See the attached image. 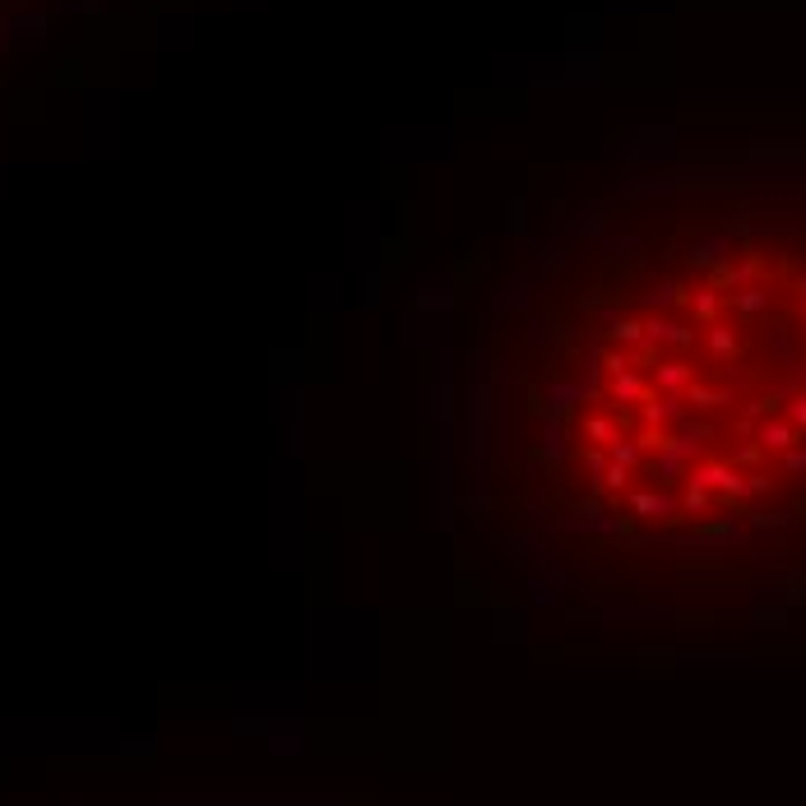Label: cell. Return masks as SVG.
I'll return each mask as SVG.
<instances>
[{
  "mask_svg": "<svg viewBox=\"0 0 806 806\" xmlns=\"http://www.w3.org/2000/svg\"><path fill=\"white\" fill-rule=\"evenodd\" d=\"M515 441L510 477L607 543L806 552V213L607 241L528 320Z\"/></svg>",
  "mask_w": 806,
  "mask_h": 806,
  "instance_id": "1",
  "label": "cell"
}]
</instances>
